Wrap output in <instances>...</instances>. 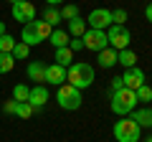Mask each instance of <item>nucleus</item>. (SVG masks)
<instances>
[{
	"label": "nucleus",
	"instance_id": "a878e982",
	"mask_svg": "<svg viewBox=\"0 0 152 142\" xmlns=\"http://www.w3.org/2000/svg\"><path fill=\"white\" fill-rule=\"evenodd\" d=\"M33 107L28 102H18V107H15V117H20V119H28V117H33Z\"/></svg>",
	"mask_w": 152,
	"mask_h": 142
},
{
	"label": "nucleus",
	"instance_id": "6ab92c4d",
	"mask_svg": "<svg viewBox=\"0 0 152 142\" xmlns=\"http://www.w3.org/2000/svg\"><path fill=\"white\" fill-rule=\"evenodd\" d=\"M84 33H86V20H84V18H74V20H69V36H71V38H81Z\"/></svg>",
	"mask_w": 152,
	"mask_h": 142
},
{
	"label": "nucleus",
	"instance_id": "20e7f679",
	"mask_svg": "<svg viewBox=\"0 0 152 142\" xmlns=\"http://www.w3.org/2000/svg\"><path fill=\"white\" fill-rule=\"evenodd\" d=\"M140 135L142 127L132 117H122L119 122H114V140L117 142H140Z\"/></svg>",
	"mask_w": 152,
	"mask_h": 142
},
{
	"label": "nucleus",
	"instance_id": "c85d7f7f",
	"mask_svg": "<svg viewBox=\"0 0 152 142\" xmlns=\"http://www.w3.org/2000/svg\"><path fill=\"white\" fill-rule=\"evenodd\" d=\"M15 107H18V102H15V99H10V102L3 104V112H5V114H15Z\"/></svg>",
	"mask_w": 152,
	"mask_h": 142
},
{
	"label": "nucleus",
	"instance_id": "f8f14e48",
	"mask_svg": "<svg viewBox=\"0 0 152 142\" xmlns=\"http://www.w3.org/2000/svg\"><path fill=\"white\" fill-rule=\"evenodd\" d=\"M46 84H56V86L66 84V69H64V66H58V64L46 66Z\"/></svg>",
	"mask_w": 152,
	"mask_h": 142
},
{
	"label": "nucleus",
	"instance_id": "72a5a7b5",
	"mask_svg": "<svg viewBox=\"0 0 152 142\" xmlns=\"http://www.w3.org/2000/svg\"><path fill=\"white\" fill-rule=\"evenodd\" d=\"M0 36H5V23H0Z\"/></svg>",
	"mask_w": 152,
	"mask_h": 142
},
{
	"label": "nucleus",
	"instance_id": "bb28decb",
	"mask_svg": "<svg viewBox=\"0 0 152 142\" xmlns=\"http://www.w3.org/2000/svg\"><path fill=\"white\" fill-rule=\"evenodd\" d=\"M127 20H129V13H127L124 8L112 10V23H114V26H127Z\"/></svg>",
	"mask_w": 152,
	"mask_h": 142
},
{
	"label": "nucleus",
	"instance_id": "5701e85b",
	"mask_svg": "<svg viewBox=\"0 0 152 142\" xmlns=\"http://www.w3.org/2000/svg\"><path fill=\"white\" fill-rule=\"evenodd\" d=\"M74 18H79V5L66 3V5L61 8V20H74Z\"/></svg>",
	"mask_w": 152,
	"mask_h": 142
},
{
	"label": "nucleus",
	"instance_id": "4468645a",
	"mask_svg": "<svg viewBox=\"0 0 152 142\" xmlns=\"http://www.w3.org/2000/svg\"><path fill=\"white\" fill-rule=\"evenodd\" d=\"M129 117H132V119H134L140 127H152V107H142V109H134Z\"/></svg>",
	"mask_w": 152,
	"mask_h": 142
},
{
	"label": "nucleus",
	"instance_id": "9b49d317",
	"mask_svg": "<svg viewBox=\"0 0 152 142\" xmlns=\"http://www.w3.org/2000/svg\"><path fill=\"white\" fill-rule=\"evenodd\" d=\"M46 102H48V89L43 84H36L31 89V94H28V104L33 109H41V107H46Z\"/></svg>",
	"mask_w": 152,
	"mask_h": 142
},
{
	"label": "nucleus",
	"instance_id": "473e14b6",
	"mask_svg": "<svg viewBox=\"0 0 152 142\" xmlns=\"http://www.w3.org/2000/svg\"><path fill=\"white\" fill-rule=\"evenodd\" d=\"M46 3H48V5H53V8H56V5H58V3H64V0H46Z\"/></svg>",
	"mask_w": 152,
	"mask_h": 142
},
{
	"label": "nucleus",
	"instance_id": "c756f323",
	"mask_svg": "<svg viewBox=\"0 0 152 142\" xmlns=\"http://www.w3.org/2000/svg\"><path fill=\"white\" fill-rule=\"evenodd\" d=\"M69 48H71V51H81V48H84V41H81V38H71V41H69Z\"/></svg>",
	"mask_w": 152,
	"mask_h": 142
},
{
	"label": "nucleus",
	"instance_id": "7ed1b4c3",
	"mask_svg": "<svg viewBox=\"0 0 152 142\" xmlns=\"http://www.w3.org/2000/svg\"><path fill=\"white\" fill-rule=\"evenodd\" d=\"M51 31H53V28H51L46 20H31V23L23 26L20 38H23L26 46H38V43H43V41H48Z\"/></svg>",
	"mask_w": 152,
	"mask_h": 142
},
{
	"label": "nucleus",
	"instance_id": "9d476101",
	"mask_svg": "<svg viewBox=\"0 0 152 142\" xmlns=\"http://www.w3.org/2000/svg\"><path fill=\"white\" fill-rule=\"evenodd\" d=\"M122 84H124V89H132V91H137L142 84H147V81H145V71L137 69V66H132V69H124V74H122Z\"/></svg>",
	"mask_w": 152,
	"mask_h": 142
},
{
	"label": "nucleus",
	"instance_id": "a211bd4d",
	"mask_svg": "<svg viewBox=\"0 0 152 142\" xmlns=\"http://www.w3.org/2000/svg\"><path fill=\"white\" fill-rule=\"evenodd\" d=\"M53 64H58V66H64V69H69L71 64H74V51L66 46V48H56V61Z\"/></svg>",
	"mask_w": 152,
	"mask_h": 142
},
{
	"label": "nucleus",
	"instance_id": "c9c22d12",
	"mask_svg": "<svg viewBox=\"0 0 152 142\" xmlns=\"http://www.w3.org/2000/svg\"><path fill=\"white\" fill-rule=\"evenodd\" d=\"M147 142H152V137H150V140H147Z\"/></svg>",
	"mask_w": 152,
	"mask_h": 142
},
{
	"label": "nucleus",
	"instance_id": "423d86ee",
	"mask_svg": "<svg viewBox=\"0 0 152 142\" xmlns=\"http://www.w3.org/2000/svg\"><path fill=\"white\" fill-rule=\"evenodd\" d=\"M107 38H109V43H112V48L114 51H124V48H129V41H132V36H129V31H127V26H109L107 28Z\"/></svg>",
	"mask_w": 152,
	"mask_h": 142
},
{
	"label": "nucleus",
	"instance_id": "f704fd0d",
	"mask_svg": "<svg viewBox=\"0 0 152 142\" xmlns=\"http://www.w3.org/2000/svg\"><path fill=\"white\" fill-rule=\"evenodd\" d=\"M10 3H18V0H10Z\"/></svg>",
	"mask_w": 152,
	"mask_h": 142
},
{
	"label": "nucleus",
	"instance_id": "7c9ffc66",
	"mask_svg": "<svg viewBox=\"0 0 152 142\" xmlns=\"http://www.w3.org/2000/svg\"><path fill=\"white\" fill-rule=\"evenodd\" d=\"M124 84H122V76H114L112 79V91H117V89H122Z\"/></svg>",
	"mask_w": 152,
	"mask_h": 142
},
{
	"label": "nucleus",
	"instance_id": "f257e3e1",
	"mask_svg": "<svg viewBox=\"0 0 152 142\" xmlns=\"http://www.w3.org/2000/svg\"><path fill=\"white\" fill-rule=\"evenodd\" d=\"M66 81H69L71 86H76L79 91H81V89H89L94 84V69L89 64H84V61H74V64L66 69Z\"/></svg>",
	"mask_w": 152,
	"mask_h": 142
},
{
	"label": "nucleus",
	"instance_id": "393cba45",
	"mask_svg": "<svg viewBox=\"0 0 152 142\" xmlns=\"http://www.w3.org/2000/svg\"><path fill=\"white\" fill-rule=\"evenodd\" d=\"M28 53H31V46H26L23 41H18L15 48H13V59H15V61H23V59H28Z\"/></svg>",
	"mask_w": 152,
	"mask_h": 142
},
{
	"label": "nucleus",
	"instance_id": "6e6552de",
	"mask_svg": "<svg viewBox=\"0 0 152 142\" xmlns=\"http://www.w3.org/2000/svg\"><path fill=\"white\" fill-rule=\"evenodd\" d=\"M13 18L15 20H20L23 26L31 20H36V5H33L31 0H18V3H13Z\"/></svg>",
	"mask_w": 152,
	"mask_h": 142
},
{
	"label": "nucleus",
	"instance_id": "1a4fd4ad",
	"mask_svg": "<svg viewBox=\"0 0 152 142\" xmlns=\"http://www.w3.org/2000/svg\"><path fill=\"white\" fill-rule=\"evenodd\" d=\"M86 23L94 28V31H107V28L112 26V10H107V8H96V10L89 13Z\"/></svg>",
	"mask_w": 152,
	"mask_h": 142
},
{
	"label": "nucleus",
	"instance_id": "ddd939ff",
	"mask_svg": "<svg viewBox=\"0 0 152 142\" xmlns=\"http://www.w3.org/2000/svg\"><path fill=\"white\" fill-rule=\"evenodd\" d=\"M69 41H71V36H69V31H64V28H53L51 36H48V43H53L56 48H66Z\"/></svg>",
	"mask_w": 152,
	"mask_h": 142
},
{
	"label": "nucleus",
	"instance_id": "4be33fe9",
	"mask_svg": "<svg viewBox=\"0 0 152 142\" xmlns=\"http://www.w3.org/2000/svg\"><path fill=\"white\" fill-rule=\"evenodd\" d=\"M13 66H15L13 53H0V76H3V74H8V71H13Z\"/></svg>",
	"mask_w": 152,
	"mask_h": 142
},
{
	"label": "nucleus",
	"instance_id": "b1692460",
	"mask_svg": "<svg viewBox=\"0 0 152 142\" xmlns=\"http://www.w3.org/2000/svg\"><path fill=\"white\" fill-rule=\"evenodd\" d=\"M28 94H31V89H28L26 84H15V86H13V99H15V102H28Z\"/></svg>",
	"mask_w": 152,
	"mask_h": 142
},
{
	"label": "nucleus",
	"instance_id": "2f4dec72",
	"mask_svg": "<svg viewBox=\"0 0 152 142\" xmlns=\"http://www.w3.org/2000/svg\"><path fill=\"white\" fill-rule=\"evenodd\" d=\"M145 15H147V20L152 23V3H150V5H147V10H145Z\"/></svg>",
	"mask_w": 152,
	"mask_h": 142
},
{
	"label": "nucleus",
	"instance_id": "f03ea898",
	"mask_svg": "<svg viewBox=\"0 0 152 142\" xmlns=\"http://www.w3.org/2000/svg\"><path fill=\"white\" fill-rule=\"evenodd\" d=\"M137 109V94L132 91V89H117V91H112V112L119 117H129L132 112Z\"/></svg>",
	"mask_w": 152,
	"mask_h": 142
},
{
	"label": "nucleus",
	"instance_id": "f3484780",
	"mask_svg": "<svg viewBox=\"0 0 152 142\" xmlns=\"http://www.w3.org/2000/svg\"><path fill=\"white\" fill-rule=\"evenodd\" d=\"M117 64H122L124 69H132V66H137V53H134L132 48L117 51Z\"/></svg>",
	"mask_w": 152,
	"mask_h": 142
},
{
	"label": "nucleus",
	"instance_id": "dca6fc26",
	"mask_svg": "<svg viewBox=\"0 0 152 142\" xmlns=\"http://www.w3.org/2000/svg\"><path fill=\"white\" fill-rule=\"evenodd\" d=\"M96 61H99V66H102V69H112V66L117 64V51L107 46V48L99 51V59H96Z\"/></svg>",
	"mask_w": 152,
	"mask_h": 142
},
{
	"label": "nucleus",
	"instance_id": "aec40b11",
	"mask_svg": "<svg viewBox=\"0 0 152 142\" xmlns=\"http://www.w3.org/2000/svg\"><path fill=\"white\" fill-rule=\"evenodd\" d=\"M43 20L48 23L51 28H56V26L61 23V10H58V8H53V5H48V8L43 10Z\"/></svg>",
	"mask_w": 152,
	"mask_h": 142
},
{
	"label": "nucleus",
	"instance_id": "0eeeda50",
	"mask_svg": "<svg viewBox=\"0 0 152 142\" xmlns=\"http://www.w3.org/2000/svg\"><path fill=\"white\" fill-rule=\"evenodd\" d=\"M81 41H84V48L86 51H102V48H107L109 46V38H107V31H94V28H89L86 33L81 36Z\"/></svg>",
	"mask_w": 152,
	"mask_h": 142
},
{
	"label": "nucleus",
	"instance_id": "39448f33",
	"mask_svg": "<svg viewBox=\"0 0 152 142\" xmlns=\"http://www.w3.org/2000/svg\"><path fill=\"white\" fill-rule=\"evenodd\" d=\"M56 102H58L61 109L74 112V109L81 107V91H79L76 86H71V84H61L58 91H56Z\"/></svg>",
	"mask_w": 152,
	"mask_h": 142
},
{
	"label": "nucleus",
	"instance_id": "412c9836",
	"mask_svg": "<svg viewBox=\"0 0 152 142\" xmlns=\"http://www.w3.org/2000/svg\"><path fill=\"white\" fill-rule=\"evenodd\" d=\"M15 43H18V41L13 38L10 33H5V36H0V53H13Z\"/></svg>",
	"mask_w": 152,
	"mask_h": 142
},
{
	"label": "nucleus",
	"instance_id": "cd10ccee",
	"mask_svg": "<svg viewBox=\"0 0 152 142\" xmlns=\"http://www.w3.org/2000/svg\"><path fill=\"white\" fill-rule=\"evenodd\" d=\"M134 94H137V102H152V89L147 86V84H142Z\"/></svg>",
	"mask_w": 152,
	"mask_h": 142
},
{
	"label": "nucleus",
	"instance_id": "2eb2a0df",
	"mask_svg": "<svg viewBox=\"0 0 152 142\" xmlns=\"http://www.w3.org/2000/svg\"><path fill=\"white\" fill-rule=\"evenodd\" d=\"M28 79H31V81L43 84V81H46V66L41 64V61H33V64H28Z\"/></svg>",
	"mask_w": 152,
	"mask_h": 142
}]
</instances>
